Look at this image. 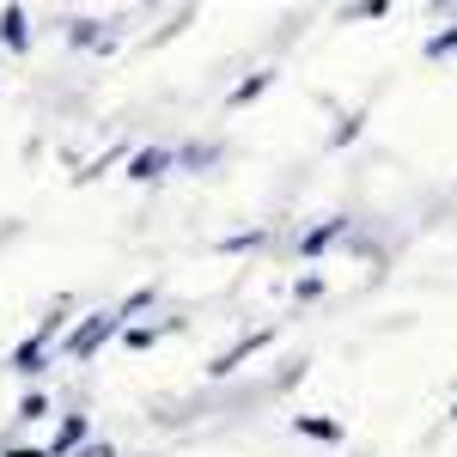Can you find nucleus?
Returning a JSON list of instances; mask_svg holds the SVG:
<instances>
[{
  "label": "nucleus",
  "instance_id": "1",
  "mask_svg": "<svg viewBox=\"0 0 457 457\" xmlns=\"http://www.w3.org/2000/svg\"><path fill=\"white\" fill-rule=\"evenodd\" d=\"M129 329V317L122 312H92L79 329H68V342H62V360H92V353L104 348L110 336H122Z\"/></svg>",
  "mask_w": 457,
  "mask_h": 457
},
{
  "label": "nucleus",
  "instance_id": "16",
  "mask_svg": "<svg viewBox=\"0 0 457 457\" xmlns=\"http://www.w3.org/2000/svg\"><path fill=\"white\" fill-rule=\"evenodd\" d=\"M116 159H122V153H104V159H92V165H86V171H79V183H92V177H98V171H110V165H116Z\"/></svg>",
  "mask_w": 457,
  "mask_h": 457
},
{
  "label": "nucleus",
  "instance_id": "11",
  "mask_svg": "<svg viewBox=\"0 0 457 457\" xmlns=\"http://www.w3.org/2000/svg\"><path fill=\"white\" fill-rule=\"evenodd\" d=\"M43 415H49V396H43V390H25V396H19V415H12V421H43Z\"/></svg>",
  "mask_w": 457,
  "mask_h": 457
},
{
  "label": "nucleus",
  "instance_id": "10",
  "mask_svg": "<svg viewBox=\"0 0 457 457\" xmlns=\"http://www.w3.org/2000/svg\"><path fill=\"white\" fill-rule=\"evenodd\" d=\"M421 55H427V62H445V55H457V25H452V31H433V37L421 43Z\"/></svg>",
  "mask_w": 457,
  "mask_h": 457
},
{
  "label": "nucleus",
  "instance_id": "2",
  "mask_svg": "<svg viewBox=\"0 0 457 457\" xmlns=\"http://www.w3.org/2000/svg\"><path fill=\"white\" fill-rule=\"evenodd\" d=\"M55 329H62V317H49L37 336H25L19 348L6 353V366H12V372H43V348H49V336H55Z\"/></svg>",
  "mask_w": 457,
  "mask_h": 457
},
{
  "label": "nucleus",
  "instance_id": "12",
  "mask_svg": "<svg viewBox=\"0 0 457 457\" xmlns=\"http://www.w3.org/2000/svg\"><path fill=\"white\" fill-rule=\"evenodd\" d=\"M262 238H269V232H262V226H250V232H232V238H220V250H256Z\"/></svg>",
  "mask_w": 457,
  "mask_h": 457
},
{
  "label": "nucleus",
  "instance_id": "17",
  "mask_svg": "<svg viewBox=\"0 0 457 457\" xmlns=\"http://www.w3.org/2000/svg\"><path fill=\"white\" fill-rule=\"evenodd\" d=\"M68 37H73V43H92V37H98V25H92V19H73Z\"/></svg>",
  "mask_w": 457,
  "mask_h": 457
},
{
  "label": "nucleus",
  "instance_id": "3",
  "mask_svg": "<svg viewBox=\"0 0 457 457\" xmlns=\"http://www.w3.org/2000/svg\"><path fill=\"white\" fill-rule=\"evenodd\" d=\"M269 342H275V329H256V336H245V342H232V348H226V353H220V360L208 366V378H232V372L245 366L250 353H262Z\"/></svg>",
  "mask_w": 457,
  "mask_h": 457
},
{
  "label": "nucleus",
  "instance_id": "15",
  "mask_svg": "<svg viewBox=\"0 0 457 457\" xmlns=\"http://www.w3.org/2000/svg\"><path fill=\"white\" fill-rule=\"evenodd\" d=\"M73 457H116V445H110V439H86Z\"/></svg>",
  "mask_w": 457,
  "mask_h": 457
},
{
  "label": "nucleus",
  "instance_id": "5",
  "mask_svg": "<svg viewBox=\"0 0 457 457\" xmlns=\"http://www.w3.org/2000/svg\"><path fill=\"white\" fill-rule=\"evenodd\" d=\"M0 43H6L12 55H25V49H31V25H25V6H6V12H0Z\"/></svg>",
  "mask_w": 457,
  "mask_h": 457
},
{
  "label": "nucleus",
  "instance_id": "8",
  "mask_svg": "<svg viewBox=\"0 0 457 457\" xmlns=\"http://www.w3.org/2000/svg\"><path fill=\"white\" fill-rule=\"evenodd\" d=\"M79 445H86V415H68L62 433H55V445H49V457H73Z\"/></svg>",
  "mask_w": 457,
  "mask_h": 457
},
{
  "label": "nucleus",
  "instance_id": "14",
  "mask_svg": "<svg viewBox=\"0 0 457 457\" xmlns=\"http://www.w3.org/2000/svg\"><path fill=\"white\" fill-rule=\"evenodd\" d=\"M146 305H153V287H141V293H129V299H122L116 312H122V317H135V312H146Z\"/></svg>",
  "mask_w": 457,
  "mask_h": 457
},
{
  "label": "nucleus",
  "instance_id": "13",
  "mask_svg": "<svg viewBox=\"0 0 457 457\" xmlns=\"http://www.w3.org/2000/svg\"><path fill=\"white\" fill-rule=\"evenodd\" d=\"M122 342H129V348H153V342H159V329H146V323H129V329H122Z\"/></svg>",
  "mask_w": 457,
  "mask_h": 457
},
{
  "label": "nucleus",
  "instance_id": "7",
  "mask_svg": "<svg viewBox=\"0 0 457 457\" xmlns=\"http://www.w3.org/2000/svg\"><path fill=\"white\" fill-rule=\"evenodd\" d=\"M293 433H305L317 445H342V421H329V415H293Z\"/></svg>",
  "mask_w": 457,
  "mask_h": 457
},
{
  "label": "nucleus",
  "instance_id": "18",
  "mask_svg": "<svg viewBox=\"0 0 457 457\" xmlns=\"http://www.w3.org/2000/svg\"><path fill=\"white\" fill-rule=\"evenodd\" d=\"M317 293H323V281H317V275H305V281L293 287V299H317Z\"/></svg>",
  "mask_w": 457,
  "mask_h": 457
},
{
  "label": "nucleus",
  "instance_id": "9",
  "mask_svg": "<svg viewBox=\"0 0 457 457\" xmlns=\"http://www.w3.org/2000/svg\"><path fill=\"white\" fill-rule=\"evenodd\" d=\"M269 86H275V73H269V68H262V73H250V79H238V86H232V98H226V104H232V110H245L250 98H262Z\"/></svg>",
  "mask_w": 457,
  "mask_h": 457
},
{
  "label": "nucleus",
  "instance_id": "6",
  "mask_svg": "<svg viewBox=\"0 0 457 457\" xmlns=\"http://www.w3.org/2000/svg\"><path fill=\"white\" fill-rule=\"evenodd\" d=\"M342 232H348V220H323V226H312V232L299 238V256H305V262H312V256H323V250L336 245Z\"/></svg>",
  "mask_w": 457,
  "mask_h": 457
},
{
  "label": "nucleus",
  "instance_id": "4",
  "mask_svg": "<svg viewBox=\"0 0 457 457\" xmlns=\"http://www.w3.org/2000/svg\"><path fill=\"white\" fill-rule=\"evenodd\" d=\"M171 146H141V153H129V177H135V183H153V177H165L171 171Z\"/></svg>",
  "mask_w": 457,
  "mask_h": 457
}]
</instances>
